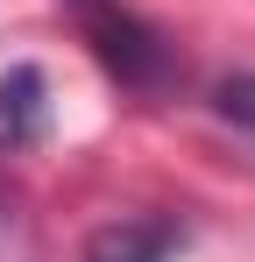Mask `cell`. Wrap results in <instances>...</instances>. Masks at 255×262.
I'll list each match as a JSON object with an SVG mask.
<instances>
[{
  "mask_svg": "<svg viewBox=\"0 0 255 262\" xmlns=\"http://www.w3.org/2000/svg\"><path fill=\"white\" fill-rule=\"evenodd\" d=\"M213 114H220L227 128L255 135V71H241V78H227V85L213 92Z\"/></svg>",
  "mask_w": 255,
  "mask_h": 262,
  "instance_id": "cell-4",
  "label": "cell"
},
{
  "mask_svg": "<svg viewBox=\"0 0 255 262\" xmlns=\"http://www.w3.org/2000/svg\"><path fill=\"white\" fill-rule=\"evenodd\" d=\"M170 255H177L170 220H114L85 241V262H170Z\"/></svg>",
  "mask_w": 255,
  "mask_h": 262,
  "instance_id": "cell-3",
  "label": "cell"
},
{
  "mask_svg": "<svg viewBox=\"0 0 255 262\" xmlns=\"http://www.w3.org/2000/svg\"><path fill=\"white\" fill-rule=\"evenodd\" d=\"M42 128H50V78H42V64L0 71V142L22 149V142H36Z\"/></svg>",
  "mask_w": 255,
  "mask_h": 262,
  "instance_id": "cell-2",
  "label": "cell"
},
{
  "mask_svg": "<svg viewBox=\"0 0 255 262\" xmlns=\"http://www.w3.org/2000/svg\"><path fill=\"white\" fill-rule=\"evenodd\" d=\"M71 29L85 36V50L99 57L107 78H121L128 92H163L177 78V50L163 43L156 21H142L121 0H71Z\"/></svg>",
  "mask_w": 255,
  "mask_h": 262,
  "instance_id": "cell-1",
  "label": "cell"
}]
</instances>
